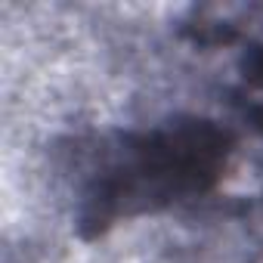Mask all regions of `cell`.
Returning <instances> with one entry per match:
<instances>
[{
    "label": "cell",
    "mask_w": 263,
    "mask_h": 263,
    "mask_svg": "<svg viewBox=\"0 0 263 263\" xmlns=\"http://www.w3.org/2000/svg\"><path fill=\"white\" fill-rule=\"evenodd\" d=\"M226 134L208 121L174 124L140 140L124 171L108 177L90 198L84 223L105 226L130 204L208 189L226 155Z\"/></svg>",
    "instance_id": "cell-1"
}]
</instances>
